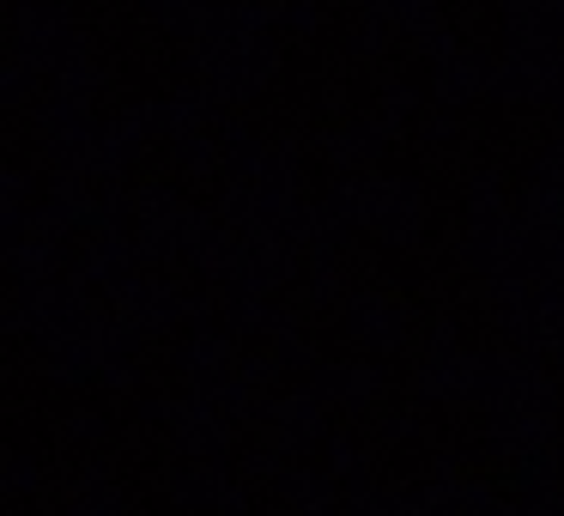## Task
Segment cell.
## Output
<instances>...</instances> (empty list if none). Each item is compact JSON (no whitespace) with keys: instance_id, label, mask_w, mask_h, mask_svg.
Segmentation results:
<instances>
[]
</instances>
